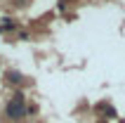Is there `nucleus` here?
Returning a JSON list of instances; mask_svg holds the SVG:
<instances>
[{
  "label": "nucleus",
  "instance_id": "1",
  "mask_svg": "<svg viewBox=\"0 0 125 123\" xmlns=\"http://www.w3.org/2000/svg\"><path fill=\"white\" fill-rule=\"evenodd\" d=\"M26 111H28V107L24 104V95H21V92H17L5 107V114L12 118V121H21V118L26 116Z\"/></svg>",
  "mask_w": 125,
  "mask_h": 123
},
{
  "label": "nucleus",
  "instance_id": "2",
  "mask_svg": "<svg viewBox=\"0 0 125 123\" xmlns=\"http://www.w3.org/2000/svg\"><path fill=\"white\" fill-rule=\"evenodd\" d=\"M7 83H14V85H17V83H21V74L19 71H7Z\"/></svg>",
  "mask_w": 125,
  "mask_h": 123
},
{
  "label": "nucleus",
  "instance_id": "3",
  "mask_svg": "<svg viewBox=\"0 0 125 123\" xmlns=\"http://www.w3.org/2000/svg\"><path fill=\"white\" fill-rule=\"evenodd\" d=\"M2 21H5V24H2V28H5V31H12V28H17V24H14L12 17H7V19H2Z\"/></svg>",
  "mask_w": 125,
  "mask_h": 123
},
{
  "label": "nucleus",
  "instance_id": "4",
  "mask_svg": "<svg viewBox=\"0 0 125 123\" xmlns=\"http://www.w3.org/2000/svg\"><path fill=\"white\" fill-rule=\"evenodd\" d=\"M99 123H106V121H99Z\"/></svg>",
  "mask_w": 125,
  "mask_h": 123
}]
</instances>
